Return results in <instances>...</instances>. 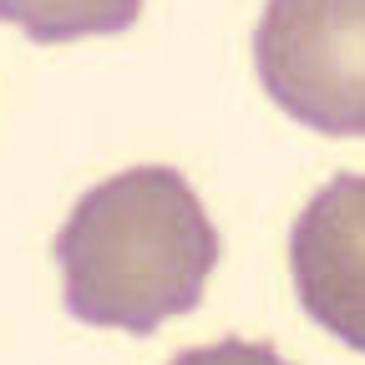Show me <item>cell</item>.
Returning a JSON list of instances; mask_svg holds the SVG:
<instances>
[{"instance_id": "1", "label": "cell", "mask_w": 365, "mask_h": 365, "mask_svg": "<svg viewBox=\"0 0 365 365\" xmlns=\"http://www.w3.org/2000/svg\"><path fill=\"white\" fill-rule=\"evenodd\" d=\"M218 254V228L178 168H127L97 182L56 234L66 309L127 335L198 309Z\"/></svg>"}, {"instance_id": "2", "label": "cell", "mask_w": 365, "mask_h": 365, "mask_svg": "<svg viewBox=\"0 0 365 365\" xmlns=\"http://www.w3.org/2000/svg\"><path fill=\"white\" fill-rule=\"evenodd\" d=\"M264 97L319 137H365V0H269L254 26Z\"/></svg>"}, {"instance_id": "3", "label": "cell", "mask_w": 365, "mask_h": 365, "mask_svg": "<svg viewBox=\"0 0 365 365\" xmlns=\"http://www.w3.org/2000/svg\"><path fill=\"white\" fill-rule=\"evenodd\" d=\"M294 294L319 330L365 355V173L319 188L289 234Z\"/></svg>"}, {"instance_id": "4", "label": "cell", "mask_w": 365, "mask_h": 365, "mask_svg": "<svg viewBox=\"0 0 365 365\" xmlns=\"http://www.w3.org/2000/svg\"><path fill=\"white\" fill-rule=\"evenodd\" d=\"M137 16H143V0H0V21L21 26L36 46L122 36L137 26Z\"/></svg>"}]
</instances>
